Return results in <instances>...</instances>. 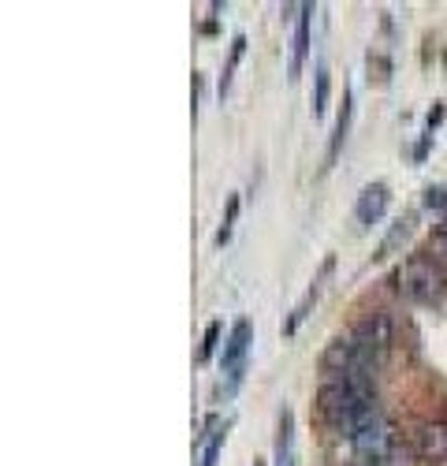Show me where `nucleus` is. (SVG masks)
<instances>
[{
    "label": "nucleus",
    "mask_w": 447,
    "mask_h": 466,
    "mask_svg": "<svg viewBox=\"0 0 447 466\" xmlns=\"http://www.w3.org/2000/svg\"><path fill=\"white\" fill-rule=\"evenodd\" d=\"M220 336H224V321H209L205 325V336H202V351H198V362H209L220 347Z\"/></svg>",
    "instance_id": "nucleus-16"
},
{
    "label": "nucleus",
    "mask_w": 447,
    "mask_h": 466,
    "mask_svg": "<svg viewBox=\"0 0 447 466\" xmlns=\"http://www.w3.org/2000/svg\"><path fill=\"white\" fill-rule=\"evenodd\" d=\"M317 410L332 433H340L347 441L358 437L377 418H384L381 400H377V377L358 373V370L324 373L321 392H317Z\"/></svg>",
    "instance_id": "nucleus-1"
},
{
    "label": "nucleus",
    "mask_w": 447,
    "mask_h": 466,
    "mask_svg": "<svg viewBox=\"0 0 447 466\" xmlns=\"http://www.w3.org/2000/svg\"><path fill=\"white\" fill-rule=\"evenodd\" d=\"M351 448H354V459L362 466H377L384 459H392L399 451V437H395V425L384 418H377L369 425V430H362L358 437H351Z\"/></svg>",
    "instance_id": "nucleus-4"
},
{
    "label": "nucleus",
    "mask_w": 447,
    "mask_h": 466,
    "mask_svg": "<svg viewBox=\"0 0 447 466\" xmlns=\"http://www.w3.org/2000/svg\"><path fill=\"white\" fill-rule=\"evenodd\" d=\"M310 30H313V5H298V19H294V49H291V79H298L310 56Z\"/></svg>",
    "instance_id": "nucleus-8"
},
{
    "label": "nucleus",
    "mask_w": 447,
    "mask_h": 466,
    "mask_svg": "<svg viewBox=\"0 0 447 466\" xmlns=\"http://www.w3.org/2000/svg\"><path fill=\"white\" fill-rule=\"evenodd\" d=\"M399 291L410 302H436L443 295V273L432 258H410L399 268Z\"/></svg>",
    "instance_id": "nucleus-3"
},
{
    "label": "nucleus",
    "mask_w": 447,
    "mask_h": 466,
    "mask_svg": "<svg viewBox=\"0 0 447 466\" xmlns=\"http://www.w3.org/2000/svg\"><path fill=\"white\" fill-rule=\"evenodd\" d=\"M243 53H246V37H243V34H235V37H232V53H228V64H224V75H220V83H216V94H220V101L228 97V90H232V79H235V67H239Z\"/></svg>",
    "instance_id": "nucleus-13"
},
{
    "label": "nucleus",
    "mask_w": 447,
    "mask_h": 466,
    "mask_svg": "<svg viewBox=\"0 0 447 466\" xmlns=\"http://www.w3.org/2000/svg\"><path fill=\"white\" fill-rule=\"evenodd\" d=\"M388 202H392L388 183H381V179L377 183H365L362 194H358V202H354V224L362 231H369L372 224H381L384 213H388Z\"/></svg>",
    "instance_id": "nucleus-6"
},
{
    "label": "nucleus",
    "mask_w": 447,
    "mask_h": 466,
    "mask_svg": "<svg viewBox=\"0 0 447 466\" xmlns=\"http://www.w3.org/2000/svg\"><path fill=\"white\" fill-rule=\"evenodd\" d=\"M418 448H422V455L425 459H447V425H425L422 430V437H418Z\"/></svg>",
    "instance_id": "nucleus-12"
},
{
    "label": "nucleus",
    "mask_w": 447,
    "mask_h": 466,
    "mask_svg": "<svg viewBox=\"0 0 447 466\" xmlns=\"http://www.w3.org/2000/svg\"><path fill=\"white\" fill-rule=\"evenodd\" d=\"M273 466H294V410H291V407H283L280 418H276Z\"/></svg>",
    "instance_id": "nucleus-9"
},
{
    "label": "nucleus",
    "mask_w": 447,
    "mask_h": 466,
    "mask_svg": "<svg viewBox=\"0 0 447 466\" xmlns=\"http://www.w3.org/2000/svg\"><path fill=\"white\" fill-rule=\"evenodd\" d=\"M365 351L377 359V362H384V355H388V347H392V336H395V325H392V318L388 314H369L362 325H354V332H351Z\"/></svg>",
    "instance_id": "nucleus-5"
},
{
    "label": "nucleus",
    "mask_w": 447,
    "mask_h": 466,
    "mask_svg": "<svg viewBox=\"0 0 447 466\" xmlns=\"http://www.w3.org/2000/svg\"><path fill=\"white\" fill-rule=\"evenodd\" d=\"M443 462H447V459H443Z\"/></svg>",
    "instance_id": "nucleus-23"
},
{
    "label": "nucleus",
    "mask_w": 447,
    "mask_h": 466,
    "mask_svg": "<svg viewBox=\"0 0 447 466\" xmlns=\"http://www.w3.org/2000/svg\"><path fill=\"white\" fill-rule=\"evenodd\" d=\"M239 206H243V198H239V194H232V198H228V209H224V220H220V228H216V236H213L216 247H228L232 231H235V220H239Z\"/></svg>",
    "instance_id": "nucleus-15"
},
{
    "label": "nucleus",
    "mask_w": 447,
    "mask_h": 466,
    "mask_svg": "<svg viewBox=\"0 0 447 466\" xmlns=\"http://www.w3.org/2000/svg\"><path fill=\"white\" fill-rule=\"evenodd\" d=\"M429 146H432V135H422V142H418V149H414V161H425Z\"/></svg>",
    "instance_id": "nucleus-21"
},
{
    "label": "nucleus",
    "mask_w": 447,
    "mask_h": 466,
    "mask_svg": "<svg viewBox=\"0 0 447 466\" xmlns=\"http://www.w3.org/2000/svg\"><path fill=\"white\" fill-rule=\"evenodd\" d=\"M332 268H335V258H324V265H321V273L313 277V284L306 288V295L294 302V309L287 314V321H283V336H294L298 332V325H303L306 318H310V309L317 306V299H321V291H324V280L332 277Z\"/></svg>",
    "instance_id": "nucleus-7"
},
{
    "label": "nucleus",
    "mask_w": 447,
    "mask_h": 466,
    "mask_svg": "<svg viewBox=\"0 0 447 466\" xmlns=\"http://www.w3.org/2000/svg\"><path fill=\"white\" fill-rule=\"evenodd\" d=\"M253 466H265V462H261V459H253Z\"/></svg>",
    "instance_id": "nucleus-22"
},
{
    "label": "nucleus",
    "mask_w": 447,
    "mask_h": 466,
    "mask_svg": "<svg viewBox=\"0 0 447 466\" xmlns=\"http://www.w3.org/2000/svg\"><path fill=\"white\" fill-rule=\"evenodd\" d=\"M351 120H354V97H351V90H343V105H340V112H335V127H332V138H328V165L340 157V149L351 135Z\"/></svg>",
    "instance_id": "nucleus-11"
},
{
    "label": "nucleus",
    "mask_w": 447,
    "mask_h": 466,
    "mask_svg": "<svg viewBox=\"0 0 447 466\" xmlns=\"http://www.w3.org/2000/svg\"><path fill=\"white\" fill-rule=\"evenodd\" d=\"M443 112H447V108H443V105H440V101H436V108H432V112H429V120H425V135H432V131H436V127H440V120H443Z\"/></svg>",
    "instance_id": "nucleus-19"
},
{
    "label": "nucleus",
    "mask_w": 447,
    "mask_h": 466,
    "mask_svg": "<svg viewBox=\"0 0 447 466\" xmlns=\"http://www.w3.org/2000/svg\"><path fill=\"white\" fill-rule=\"evenodd\" d=\"M425 209H447V187H429L425 190Z\"/></svg>",
    "instance_id": "nucleus-18"
},
{
    "label": "nucleus",
    "mask_w": 447,
    "mask_h": 466,
    "mask_svg": "<svg viewBox=\"0 0 447 466\" xmlns=\"http://www.w3.org/2000/svg\"><path fill=\"white\" fill-rule=\"evenodd\" d=\"M406 236H410V220H399V224L392 228V236L381 243V254H377V258H388V254H392V247H399Z\"/></svg>",
    "instance_id": "nucleus-17"
},
{
    "label": "nucleus",
    "mask_w": 447,
    "mask_h": 466,
    "mask_svg": "<svg viewBox=\"0 0 447 466\" xmlns=\"http://www.w3.org/2000/svg\"><path fill=\"white\" fill-rule=\"evenodd\" d=\"M232 425H235V418H224L220 425H213L209 433H202V437L194 441V448H198V466H216V462H220V451H224V441H228Z\"/></svg>",
    "instance_id": "nucleus-10"
},
{
    "label": "nucleus",
    "mask_w": 447,
    "mask_h": 466,
    "mask_svg": "<svg viewBox=\"0 0 447 466\" xmlns=\"http://www.w3.org/2000/svg\"><path fill=\"white\" fill-rule=\"evenodd\" d=\"M328 94H332V75H328V64L321 60L317 71H313V116L317 120L328 112Z\"/></svg>",
    "instance_id": "nucleus-14"
},
{
    "label": "nucleus",
    "mask_w": 447,
    "mask_h": 466,
    "mask_svg": "<svg viewBox=\"0 0 447 466\" xmlns=\"http://www.w3.org/2000/svg\"><path fill=\"white\" fill-rule=\"evenodd\" d=\"M250 343H253V321L239 318L224 339V351H220V396L232 400L239 392V384L246 377V362H250Z\"/></svg>",
    "instance_id": "nucleus-2"
},
{
    "label": "nucleus",
    "mask_w": 447,
    "mask_h": 466,
    "mask_svg": "<svg viewBox=\"0 0 447 466\" xmlns=\"http://www.w3.org/2000/svg\"><path fill=\"white\" fill-rule=\"evenodd\" d=\"M436 250H440V254L447 258V217H443V220L436 224Z\"/></svg>",
    "instance_id": "nucleus-20"
}]
</instances>
